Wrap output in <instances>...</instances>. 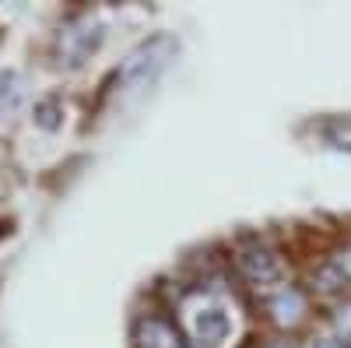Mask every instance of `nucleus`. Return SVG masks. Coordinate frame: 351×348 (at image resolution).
Instances as JSON below:
<instances>
[{
  "label": "nucleus",
  "mask_w": 351,
  "mask_h": 348,
  "mask_svg": "<svg viewBox=\"0 0 351 348\" xmlns=\"http://www.w3.org/2000/svg\"><path fill=\"white\" fill-rule=\"evenodd\" d=\"M344 285H348V278L341 275V268L334 264V260H330V264H319V268L313 271V288H319L324 296H334V292H341Z\"/></svg>",
  "instance_id": "8"
},
{
  "label": "nucleus",
  "mask_w": 351,
  "mask_h": 348,
  "mask_svg": "<svg viewBox=\"0 0 351 348\" xmlns=\"http://www.w3.org/2000/svg\"><path fill=\"white\" fill-rule=\"evenodd\" d=\"M334 264H337V268H341V275H344V278L351 281V246H348V250H337V253H334Z\"/></svg>",
  "instance_id": "13"
},
{
  "label": "nucleus",
  "mask_w": 351,
  "mask_h": 348,
  "mask_svg": "<svg viewBox=\"0 0 351 348\" xmlns=\"http://www.w3.org/2000/svg\"><path fill=\"white\" fill-rule=\"evenodd\" d=\"M36 124H39L43 130H60V124H64V106L53 102V99L39 102V106H36Z\"/></svg>",
  "instance_id": "9"
},
{
  "label": "nucleus",
  "mask_w": 351,
  "mask_h": 348,
  "mask_svg": "<svg viewBox=\"0 0 351 348\" xmlns=\"http://www.w3.org/2000/svg\"><path fill=\"white\" fill-rule=\"evenodd\" d=\"M102 39H106V28L99 18H74L56 36V56H60L64 67H84L92 60V53H99Z\"/></svg>",
  "instance_id": "2"
},
{
  "label": "nucleus",
  "mask_w": 351,
  "mask_h": 348,
  "mask_svg": "<svg viewBox=\"0 0 351 348\" xmlns=\"http://www.w3.org/2000/svg\"><path fill=\"white\" fill-rule=\"evenodd\" d=\"M176 56H180V39H176L172 32H155L148 39H141L127 53V60L120 67V89L127 95L152 89V84L169 71V64L176 60Z\"/></svg>",
  "instance_id": "1"
},
{
  "label": "nucleus",
  "mask_w": 351,
  "mask_h": 348,
  "mask_svg": "<svg viewBox=\"0 0 351 348\" xmlns=\"http://www.w3.org/2000/svg\"><path fill=\"white\" fill-rule=\"evenodd\" d=\"M25 99V84L18 71H0V113H14Z\"/></svg>",
  "instance_id": "7"
},
{
  "label": "nucleus",
  "mask_w": 351,
  "mask_h": 348,
  "mask_svg": "<svg viewBox=\"0 0 351 348\" xmlns=\"http://www.w3.org/2000/svg\"><path fill=\"white\" fill-rule=\"evenodd\" d=\"M267 313H271V321L278 327H295V324L306 321V299H302L299 288L281 285L267 296Z\"/></svg>",
  "instance_id": "5"
},
{
  "label": "nucleus",
  "mask_w": 351,
  "mask_h": 348,
  "mask_svg": "<svg viewBox=\"0 0 351 348\" xmlns=\"http://www.w3.org/2000/svg\"><path fill=\"white\" fill-rule=\"evenodd\" d=\"M330 331L351 348V306H341L337 313H334V324H330Z\"/></svg>",
  "instance_id": "11"
},
{
  "label": "nucleus",
  "mask_w": 351,
  "mask_h": 348,
  "mask_svg": "<svg viewBox=\"0 0 351 348\" xmlns=\"http://www.w3.org/2000/svg\"><path fill=\"white\" fill-rule=\"evenodd\" d=\"M134 338H137V348H186L180 327L162 321V316H144Z\"/></svg>",
  "instance_id": "6"
},
{
  "label": "nucleus",
  "mask_w": 351,
  "mask_h": 348,
  "mask_svg": "<svg viewBox=\"0 0 351 348\" xmlns=\"http://www.w3.org/2000/svg\"><path fill=\"white\" fill-rule=\"evenodd\" d=\"M324 137L334 144V148H348L351 152V120H330L324 127Z\"/></svg>",
  "instance_id": "10"
},
{
  "label": "nucleus",
  "mask_w": 351,
  "mask_h": 348,
  "mask_svg": "<svg viewBox=\"0 0 351 348\" xmlns=\"http://www.w3.org/2000/svg\"><path fill=\"white\" fill-rule=\"evenodd\" d=\"M267 348H291L288 341H278V345H267Z\"/></svg>",
  "instance_id": "14"
},
{
  "label": "nucleus",
  "mask_w": 351,
  "mask_h": 348,
  "mask_svg": "<svg viewBox=\"0 0 351 348\" xmlns=\"http://www.w3.org/2000/svg\"><path fill=\"white\" fill-rule=\"evenodd\" d=\"M190 331L200 348H221L232 338V316L221 306H200L190 313Z\"/></svg>",
  "instance_id": "4"
},
{
  "label": "nucleus",
  "mask_w": 351,
  "mask_h": 348,
  "mask_svg": "<svg viewBox=\"0 0 351 348\" xmlns=\"http://www.w3.org/2000/svg\"><path fill=\"white\" fill-rule=\"evenodd\" d=\"M309 348H348V345H344V341H341L334 331H327V334H316Z\"/></svg>",
  "instance_id": "12"
},
{
  "label": "nucleus",
  "mask_w": 351,
  "mask_h": 348,
  "mask_svg": "<svg viewBox=\"0 0 351 348\" xmlns=\"http://www.w3.org/2000/svg\"><path fill=\"white\" fill-rule=\"evenodd\" d=\"M239 271H243L256 288H267V292H274V285H281V278H285L281 257H278L271 246H260V243L239 250Z\"/></svg>",
  "instance_id": "3"
}]
</instances>
